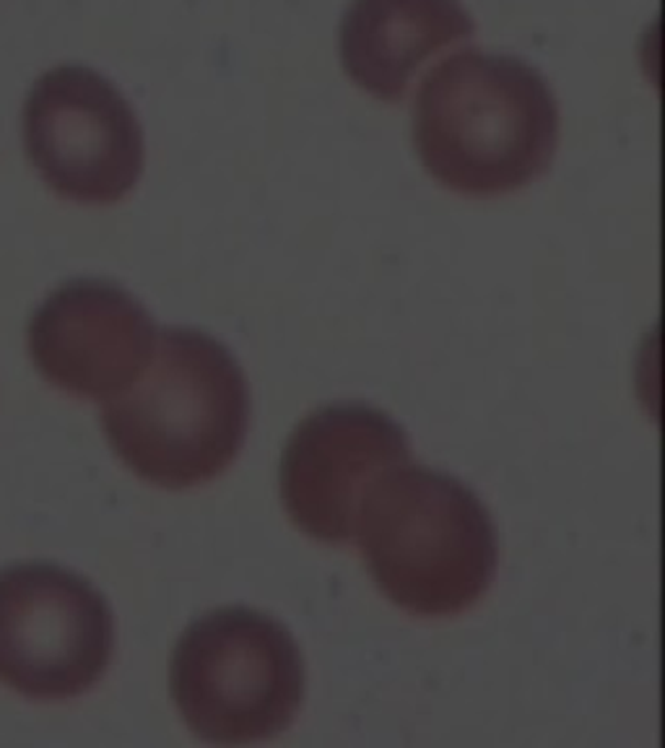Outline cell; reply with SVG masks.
Here are the masks:
<instances>
[{
  "label": "cell",
  "mask_w": 665,
  "mask_h": 748,
  "mask_svg": "<svg viewBox=\"0 0 665 748\" xmlns=\"http://www.w3.org/2000/svg\"><path fill=\"white\" fill-rule=\"evenodd\" d=\"M414 141L427 172L471 198L507 196L551 167L559 107L549 81L512 55H450L424 78Z\"/></svg>",
  "instance_id": "1"
},
{
  "label": "cell",
  "mask_w": 665,
  "mask_h": 748,
  "mask_svg": "<svg viewBox=\"0 0 665 748\" xmlns=\"http://www.w3.org/2000/svg\"><path fill=\"white\" fill-rule=\"evenodd\" d=\"M353 540L380 593L419 618L465 614L499 567L497 528L476 491L412 460L367 487Z\"/></svg>",
  "instance_id": "2"
},
{
  "label": "cell",
  "mask_w": 665,
  "mask_h": 748,
  "mask_svg": "<svg viewBox=\"0 0 665 748\" xmlns=\"http://www.w3.org/2000/svg\"><path fill=\"white\" fill-rule=\"evenodd\" d=\"M115 453L161 489L201 487L235 462L250 429V388L235 354L195 327H167L133 393L104 413Z\"/></svg>",
  "instance_id": "3"
},
{
  "label": "cell",
  "mask_w": 665,
  "mask_h": 748,
  "mask_svg": "<svg viewBox=\"0 0 665 748\" xmlns=\"http://www.w3.org/2000/svg\"><path fill=\"white\" fill-rule=\"evenodd\" d=\"M172 700L198 738L216 746L281 736L304 702V658L284 624L260 611L218 609L182 632Z\"/></svg>",
  "instance_id": "4"
},
{
  "label": "cell",
  "mask_w": 665,
  "mask_h": 748,
  "mask_svg": "<svg viewBox=\"0 0 665 748\" xmlns=\"http://www.w3.org/2000/svg\"><path fill=\"white\" fill-rule=\"evenodd\" d=\"M408 460V434L385 411L367 403L323 405L286 442L279 468L281 502L304 536L346 546L353 540L367 487Z\"/></svg>",
  "instance_id": "5"
},
{
  "label": "cell",
  "mask_w": 665,
  "mask_h": 748,
  "mask_svg": "<svg viewBox=\"0 0 665 748\" xmlns=\"http://www.w3.org/2000/svg\"><path fill=\"white\" fill-rule=\"evenodd\" d=\"M157 333L144 304L127 291L102 281L76 283L49 317V372L74 393L102 398L136 380Z\"/></svg>",
  "instance_id": "6"
},
{
  "label": "cell",
  "mask_w": 665,
  "mask_h": 748,
  "mask_svg": "<svg viewBox=\"0 0 665 748\" xmlns=\"http://www.w3.org/2000/svg\"><path fill=\"white\" fill-rule=\"evenodd\" d=\"M473 34L460 0H353L341 24V60L367 94L403 102L431 58Z\"/></svg>",
  "instance_id": "7"
},
{
  "label": "cell",
  "mask_w": 665,
  "mask_h": 748,
  "mask_svg": "<svg viewBox=\"0 0 665 748\" xmlns=\"http://www.w3.org/2000/svg\"><path fill=\"white\" fill-rule=\"evenodd\" d=\"M58 177L79 201L112 203L138 182L144 135L125 99L94 74H70Z\"/></svg>",
  "instance_id": "8"
}]
</instances>
